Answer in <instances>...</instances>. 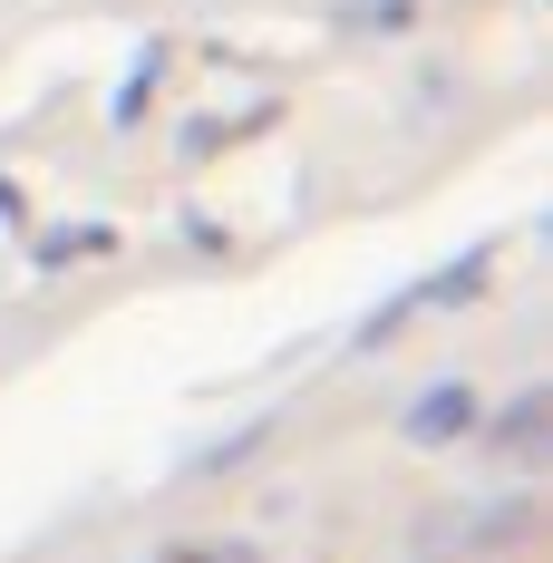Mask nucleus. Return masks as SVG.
<instances>
[{
  "label": "nucleus",
  "mask_w": 553,
  "mask_h": 563,
  "mask_svg": "<svg viewBox=\"0 0 553 563\" xmlns=\"http://www.w3.org/2000/svg\"><path fill=\"white\" fill-rule=\"evenodd\" d=\"M466 428H476V389H456V379L418 389V408H408V438H418V448H456Z\"/></svg>",
  "instance_id": "f257e3e1"
}]
</instances>
